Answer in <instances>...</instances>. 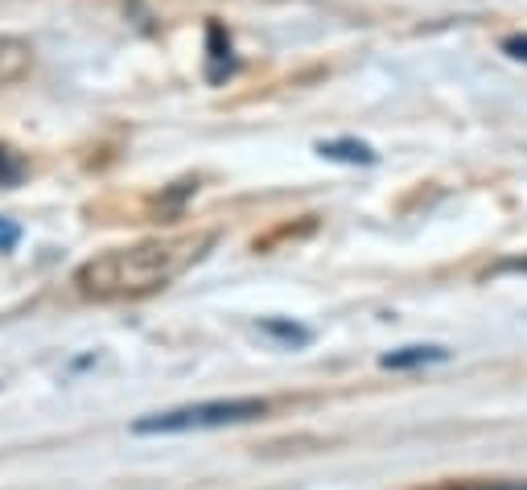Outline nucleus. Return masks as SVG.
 I'll list each match as a JSON object with an SVG mask.
<instances>
[{
	"instance_id": "obj_7",
	"label": "nucleus",
	"mask_w": 527,
	"mask_h": 490,
	"mask_svg": "<svg viewBox=\"0 0 527 490\" xmlns=\"http://www.w3.org/2000/svg\"><path fill=\"white\" fill-rule=\"evenodd\" d=\"M318 153L330 161H342V165H371L375 161L371 145H363V140H322Z\"/></svg>"
},
{
	"instance_id": "obj_11",
	"label": "nucleus",
	"mask_w": 527,
	"mask_h": 490,
	"mask_svg": "<svg viewBox=\"0 0 527 490\" xmlns=\"http://www.w3.org/2000/svg\"><path fill=\"white\" fill-rule=\"evenodd\" d=\"M507 50H511L515 58H527V42H523V38H515V42H507Z\"/></svg>"
},
{
	"instance_id": "obj_3",
	"label": "nucleus",
	"mask_w": 527,
	"mask_h": 490,
	"mask_svg": "<svg viewBox=\"0 0 527 490\" xmlns=\"http://www.w3.org/2000/svg\"><path fill=\"white\" fill-rule=\"evenodd\" d=\"M29 66H33V50L21 38H13V33H0V87L21 83L29 75Z\"/></svg>"
},
{
	"instance_id": "obj_9",
	"label": "nucleus",
	"mask_w": 527,
	"mask_h": 490,
	"mask_svg": "<svg viewBox=\"0 0 527 490\" xmlns=\"http://www.w3.org/2000/svg\"><path fill=\"white\" fill-rule=\"evenodd\" d=\"M21 178V161H13L5 149H0V186H13Z\"/></svg>"
},
{
	"instance_id": "obj_5",
	"label": "nucleus",
	"mask_w": 527,
	"mask_h": 490,
	"mask_svg": "<svg viewBox=\"0 0 527 490\" xmlns=\"http://www.w3.org/2000/svg\"><path fill=\"white\" fill-rule=\"evenodd\" d=\"M206 46H210V79L223 83L231 70H235V58H231V38L223 33V25H210L206 29Z\"/></svg>"
},
{
	"instance_id": "obj_10",
	"label": "nucleus",
	"mask_w": 527,
	"mask_h": 490,
	"mask_svg": "<svg viewBox=\"0 0 527 490\" xmlns=\"http://www.w3.org/2000/svg\"><path fill=\"white\" fill-rule=\"evenodd\" d=\"M17 243H21V227L9 223V219H0V252H13Z\"/></svg>"
},
{
	"instance_id": "obj_1",
	"label": "nucleus",
	"mask_w": 527,
	"mask_h": 490,
	"mask_svg": "<svg viewBox=\"0 0 527 490\" xmlns=\"http://www.w3.org/2000/svg\"><path fill=\"white\" fill-rule=\"evenodd\" d=\"M215 235H173V239H145L132 248L103 252L75 268V289L95 301H120V297H145L178 280L190 264L206 256Z\"/></svg>"
},
{
	"instance_id": "obj_4",
	"label": "nucleus",
	"mask_w": 527,
	"mask_h": 490,
	"mask_svg": "<svg viewBox=\"0 0 527 490\" xmlns=\"http://www.w3.org/2000/svg\"><path fill=\"white\" fill-rule=\"evenodd\" d=\"M449 350L445 346H404V350H392V355H383L379 363L388 371H416V367H429V363H445Z\"/></svg>"
},
{
	"instance_id": "obj_2",
	"label": "nucleus",
	"mask_w": 527,
	"mask_h": 490,
	"mask_svg": "<svg viewBox=\"0 0 527 490\" xmlns=\"http://www.w3.org/2000/svg\"><path fill=\"white\" fill-rule=\"evenodd\" d=\"M268 400L256 396H239V400H206V404H186V408H169L140 416L132 433L140 437H165V433H198V429H227V425H248V420L268 416Z\"/></svg>"
},
{
	"instance_id": "obj_6",
	"label": "nucleus",
	"mask_w": 527,
	"mask_h": 490,
	"mask_svg": "<svg viewBox=\"0 0 527 490\" xmlns=\"http://www.w3.org/2000/svg\"><path fill=\"white\" fill-rule=\"evenodd\" d=\"M416 490H527V478H441Z\"/></svg>"
},
{
	"instance_id": "obj_8",
	"label": "nucleus",
	"mask_w": 527,
	"mask_h": 490,
	"mask_svg": "<svg viewBox=\"0 0 527 490\" xmlns=\"http://www.w3.org/2000/svg\"><path fill=\"white\" fill-rule=\"evenodd\" d=\"M260 330H264L268 338H276V342H285V346H309V342H313V334H309L305 326H297V322H280V318H264Z\"/></svg>"
}]
</instances>
